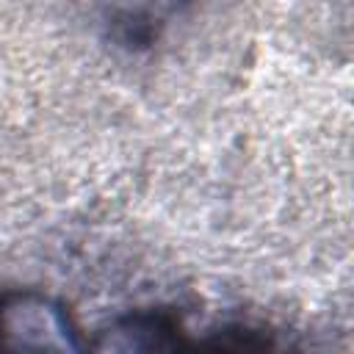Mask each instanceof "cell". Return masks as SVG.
Returning <instances> with one entry per match:
<instances>
[{"instance_id": "2", "label": "cell", "mask_w": 354, "mask_h": 354, "mask_svg": "<svg viewBox=\"0 0 354 354\" xmlns=\"http://www.w3.org/2000/svg\"><path fill=\"white\" fill-rule=\"evenodd\" d=\"M180 3L183 0H111L113 25H122L130 41L149 39Z\"/></svg>"}, {"instance_id": "1", "label": "cell", "mask_w": 354, "mask_h": 354, "mask_svg": "<svg viewBox=\"0 0 354 354\" xmlns=\"http://www.w3.org/2000/svg\"><path fill=\"white\" fill-rule=\"evenodd\" d=\"M0 348L75 351L83 348L66 313L36 296H0Z\"/></svg>"}]
</instances>
